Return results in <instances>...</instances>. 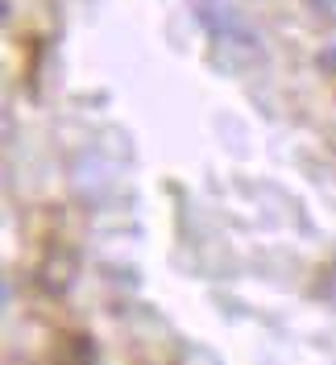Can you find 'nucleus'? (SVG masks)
<instances>
[{
    "instance_id": "obj_1",
    "label": "nucleus",
    "mask_w": 336,
    "mask_h": 365,
    "mask_svg": "<svg viewBox=\"0 0 336 365\" xmlns=\"http://www.w3.org/2000/svg\"><path fill=\"white\" fill-rule=\"evenodd\" d=\"M195 17H200L216 38H233V42L253 46V34H249L245 21L233 13V4H228V0H195Z\"/></svg>"
},
{
    "instance_id": "obj_2",
    "label": "nucleus",
    "mask_w": 336,
    "mask_h": 365,
    "mask_svg": "<svg viewBox=\"0 0 336 365\" xmlns=\"http://www.w3.org/2000/svg\"><path fill=\"white\" fill-rule=\"evenodd\" d=\"M67 357H63V365H91V344L83 341V336H67Z\"/></svg>"
},
{
    "instance_id": "obj_3",
    "label": "nucleus",
    "mask_w": 336,
    "mask_h": 365,
    "mask_svg": "<svg viewBox=\"0 0 336 365\" xmlns=\"http://www.w3.org/2000/svg\"><path fill=\"white\" fill-rule=\"evenodd\" d=\"M307 9H315L320 17H336V0H307Z\"/></svg>"
},
{
    "instance_id": "obj_4",
    "label": "nucleus",
    "mask_w": 336,
    "mask_h": 365,
    "mask_svg": "<svg viewBox=\"0 0 336 365\" xmlns=\"http://www.w3.org/2000/svg\"><path fill=\"white\" fill-rule=\"evenodd\" d=\"M320 67H324V71H332V75H336V46H328V50L320 54Z\"/></svg>"
}]
</instances>
